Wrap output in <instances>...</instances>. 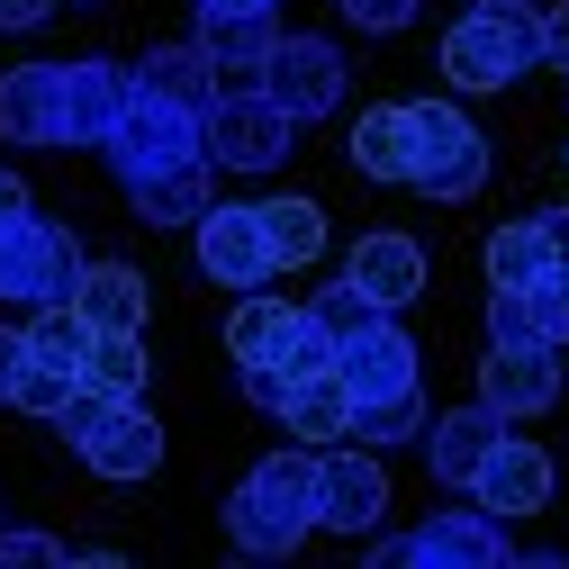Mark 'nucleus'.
I'll return each mask as SVG.
<instances>
[{"label": "nucleus", "mask_w": 569, "mask_h": 569, "mask_svg": "<svg viewBox=\"0 0 569 569\" xmlns=\"http://www.w3.org/2000/svg\"><path fill=\"white\" fill-rule=\"evenodd\" d=\"M73 308L91 317V335H146V271H127V262H82Z\"/></svg>", "instance_id": "412c9836"}, {"label": "nucleus", "mask_w": 569, "mask_h": 569, "mask_svg": "<svg viewBox=\"0 0 569 569\" xmlns=\"http://www.w3.org/2000/svg\"><path fill=\"white\" fill-rule=\"evenodd\" d=\"M290 326H299V308H290V299H262V290H244V308L227 317V352H236V362H271Z\"/></svg>", "instance_id": "cd10ccee"}, {"label": "nucleus", "mask_w": 569, "mask_h": 569, "mask_svg": "<svg viewBox=\"0 0 569 569\" xmlns=\"http://www.w3.org/2000/svg\"><path fill=\"white\" fill-rule=\"evenodd\" d=\"M236 389H244V398H253L262 416H280V407H290V389H299V380L280 371V362H236Z\"/></svg>", "instance_id": "f704fd0d"}, {"label": "nucleus", "mask_w": 569, "mask_h": 569, "mask_svg": "<svg viewBox=\"0 0 569 569\" xmlns=\"http://www.w3.org/2000/svg\"><path fill=\"white\" fill-rule=\"evenodd\" d=\"M28 352H37V362H54V371H82V352H91V317L73 308V299H54V308H37L28 326Z\"/></svg>", "instance_id": "c756f323"}, {"label": "nucleus", "mask_w": 569, "mask_h": 569, "mask_svg": "<svg viewBox=\"0 0 569 569\" xmlns=\"http://www.w3.org/2000/svg\"><path fill=\"white\" fill-rule=\"evenodd\" d=\"M335 10L362 28V37H398V28L416 19V0H335Z\"/></svg>", "instance_id": "e433bc0d"}, {"label": "nucleus", "mask_w": 569, "mask_h": 569, "mask_svg": "<svg viewBox=\"0 0 569 569\" xmlns=\"http://www.w3.org/2000/svg\"><path fill=\"white\" fill-rule=\"evenodd\" d=\"M308 317H317V326H326V335L343 343V335H362V326L380 317V299H362L352 280H335V290H317V299H308Z\"/></svg>", "instance_id": "2f4dec72"}, {"label": "nucleus", "mask_w": 569, "mask_h": 569, "mask_svg": "<svg viewBox=\"0 0 569 569\" xmlns=\"http://www.w3.org/2000/svg\"><path fill=\"white\" fill-rule=\"evenodd\" d=\"M82 380H91L100 398H146V335H91Z\"/></svg>", "instance_id": "c85d7f7f"}, {"label": "nucleus", "mask_w": 569, "mask_h": 569, "mask_svg": "<svg viewBox=\"0 0 569 569\" xmlns=\"http://www.w3.org/2000/svg\"><path fill=\"white\" fill-rule=\"evenodd\" d=\"M19 362H28V335L0 326V407H10V389H19Z\"/></svg>", "instance_id": "58836bf2"}, {"label": "nucleus", "mask_w": 569, "mask_h": 569, "mask_svg": "<svg viewBox=\"0 0 569 569\" xmlns=\"http://www.w3.org/2000/svg\"><path fill=\"white\" fill-rule=\"evenodd\" d=\"M371 560H380V569H398V560H435V569H497V560H516V542H507V516H488L479 497H470V507H435L416 533H380V542H371Z\"/></svg>", "instance_id": "20e7f679"}, {"label": "nucleus", "mask_w": 569, "mask_h": 569, "mask_svg": "<svg viewBox=\"0 0 569 569\" xmlns=\"http://www.w3.org/2000/svg\"><path fill=\"white\" fill-rule=\"evenodd\" d=\"M73 389H82V371H54V362H37V352H28V362H19V389H10V407H28V416H63V407H73Z\"/></svg>", "instance_id": "7c9ffc66"}, {"label": "nucleus", "mask_w": 569, "mask_h": 569, "mask_svg": "<svg viewBox=\"0 0 569 569\" xmlns=\"http://www.w3.org/2000/svg\"><path fill=\"white\" fill-rule=\"evenodd\" d=\"M507 443V416H497L488 398H470V407H452V416H425V461H435V479L443 488H461L470 497V479H479V461Z\"/></svg>", "instance_id": "ddd939ff"}, {"label": "nucleus", "mask_w": 569, "mask_h": 569, "mask_svg": "<svg viewBox=\"0 0 569 569\" xmlns=\"http://www.w3.org/2000/svg\"><path fill=\"white\" fill-rule=\"evenodd\" d=\"M488 343H542V326H533V299H525V290H488Z\"/></svg>", "instance_id": "72a5a7b5"}, {"label": "nucleus", "mask_w": 569, "mask_h": 569, "mask_svg": "<svg viewBox=\"0 0 569 569\" xmlns=\"http://www.w3.org/2000/svg\"><path fill=\"white\" fill-rule=\"evenodd\" d=\"M73 443H82V461H91L100 479H154V461H163V435H154L146 398H109Z\"/></svg>", "instance_id": "9b49d317"}, {"label": "nucleus", "mask_w": 569, "mask_h": 569, "mask_svg": "<svg viewBox=\"0 0 569 569\" xmlns=\"http://www.w3.org/2000/svg\"><path fill=\"white\" fill-rule=\"evenodd\" d=\"M525 299H533V326H542V343L560 352V343H569V262H551V271L533 280Z\"/></svg>", "instance_id": "473e14b6"}, {"label": "nucleus", "mask_w": 569, "mask_h": 569, "mask_svg": "<svg viewBox=\"0 0 569 569\" xmlns=\"http://www.w3.org/2000/svg\"><path fill=\"white\" fill-rule=\"evenodd\" d=\"M407 435H425V380H407V389H389V398H352V435L343 443H407Z\"/></svg>", "instance_id": "bb28decb"}, {"label": "nucleus", "mask_w": 569, "mask_h": 569, "mask_svg": "<svg viewBox=\"0 0 569 569\" xmlns=\"http://www.w3.org/2000/svg\"><path fill=\"white\" fill-rule=\"evenodd\" d=\"M136 91L181 100V109H208V100H218V63L199 54V37H190V46H154L146 63H136Z\"/></svg>", "instance_id": "b1692460"}, {"label": "nucleus", "mask_w": 569, "mask_h": 569, "mask_svg": "<svg viewBox=\"0 0 569 569\" xmlns=\"http://www.w3.org/2000/svg\"><path fill=\"white\" fill-rule=\"evenodd\" d=\"M262 244L280 271H308L326 253V208L317 199H262Z\"/></svg>", "instance_id": "393cba45"}, {"label": "nucleus", "mask_w": 569, "mask_h": 569, "mask_svg": "<svg viewBox=\"0 0 569 569\" xmlns=\"http://www.w3.org/2000/svg\"><path fill=\"white\" fill-rule=\"evenodd\" d=\"M199 10H271V0H199Z\"/></svg>", "instance_id": "37998d69"}, {"label": "nucleus", "mask_w": 569, "mask_h": 569, "mask_svg": "<svg viewBox=\"0 0 569 569\" xmlns=\"http://www.w3.org/2000/svg\"><path fill=\"white\" fill-rule=\"evenodd\" d=\"M271 46H280V19H271V10H199V54L218 63V73L262 82Z\"/></svg>", "instance_id": "6ab92c4d"}, {"label": "nucleus", "mask_w": 569, "mask_h": 569, "mask_svg": "<svg viewBox=\"0 0 569 569\" xmlns=\"http://www.w3.org/2000/svg\"><path fill=\"white\" fill-rule=\"evenodd\" d=\"M407 163H416V118H407V100H380V109L352 118V172H362V181H407Z\"/></svg>", "instance_id": "4be33fe9"}, {"label": "nucleus", "mask_w": 569, "mask_h": 569, "mask_svg": "<svg viewBox=\"0 0 569 569\" xmlns=\"http://www.w3.org/2000/svg\"><path fill=\"white\" fill-rule=\"evenodd\" d=\"M0 136L10 146H63V63L0 73Z\"/></svg>", "instance_id": "f3484780"}, {"label": "nucleus", "mask_w": 569, "mask_h": 569, "mask_svg": "<svg viewBox=\"0 0 569 569\" xmlns=\"http://www.w3.org/2000/svg\"><path fill=\"white\" fill-rule=\"evenodd\" d=\"M542 271H551V236H542V218H516V227L488 236V290H533Z\"/></svg>", "instance_id": "a878e982"}, {"label": "nucleus", "mask_w": 569, "mask_h": 569, "mask_svg": "<svg viewBox=\"0 0 569 569\" xmlns=\"http://www.w3.org/2000/svg\"><path fill=\"white\" fill-rule=\"evenodd\" d=\"M82 262H91V253H82L73 227L19 218V227H0V299H10V308H54V299H73Z\"/></svg>", "instance_id": "39448f33"}, {"label": "nucleus", "mask_w": 569, "mask_h": 569, "mask_svg": "<svg viewBox=\"0 0 569 569\" xmlns=\"http://www.w3.org/2000/svg\"><path fill=\"white\" fill-rule=\"evenodd\" d=\"M542 236H551V262H569V208H542Z\"/></svg>", "instance_id": "79ce46f5"}, {"label": "nucleus", "mask_w": 569, "mask_h": 569, "mask_svg": "<svg viewBox=\"0 0 569 569\" xmlns=\"http://www.w3.org/2000/svg\"><path fill=\"white\" fill-rule=\"evenodd\" d=\"M136 100V73H118V63H63V146H109L118 118Z\"/></svg>", "instance_id": "2eb2a0df"}, {"label": "nucleus", "mask_w": 569, "mask_h": 569, "mask_svg": "<svg viewBox=\"0 0 569 569\" xmlns=\"http://www.w3.org/2000/svg\"><path fill=\"white\" fill-rule=\"evenodd\" d=\"M54 560H73L54 533H10L0 525V569H54Z\"/></svg>", "instance_id": "c9c22d12"}, {"label": "nucleus", "mask_w": 569, "mask_h": 569, "mask_svg": "<svg viewBox=\"0 0 569 569\" xmlns=\"http://www.w3.org/2000/svg\"><path fill=\"white\" fill-rule=\"evenodd\" d=\"M317 533V452L290 443L244 470V488L227 497V542L244 560H290L299 542Z\"/></svg>", "instance_id": "f257e3e1"}, {"label": "nucleus", "mask_w": 569, "mask_h": 569, "mask_svg": "<svg viewBox=\"0 0 569 569\" xmlns=\"http://www.w3.org/2000/svg\"><path fill=\"white\" fill-rule=\"evenodd\" d=\"M343 280L362 299H380V308H407L416 290H425V253H416V236H398V227H380V236H362L343 253Z\"/></svg>", "instance_id": "a211bd4d"}, {"label": "nucleus", "mask_w": 569, "mask_h": 569, "mask_svg": "<svg viewBox=\"0 0 569 569\" xmlns=\"http://www.w3.org/2000/svg\"><path fill=\"white\" fill-rule=\"evenodd\" d=\"M262 91L290 109L299 127L326 118V109L343 100V54H335V37H280L271 63H262Z\"/></svg>", "instance_id": "1a4fd4ad"}, {"label": "nucleus", "mask_w": 569, "mask_h": 569, "mask_svg": "<svg viewBox=\"0 0 569 569\" xmlns=\"http://www.w3.org/2000/svg\"><path fill=\"white\" fill-rule=\"evenodd\" d=\"M533 63H542V10H525V0H470L443 28V82L452 91H507Z\"/></svg>", "instance_id": "f03ea898"}, {"label": "nucleus", "mask_w": 569, "mask_h": 569, "mask_svg": "<svg viewBox=\"0 0 569 569\" xmlns=\"http://www.w3.org/2000/svg\"><path fill=\"white\" fill-rule=\"evenodd\" d=\"M46 10H54V0H0V28H37Z\"/></svg>", "instance_id": "a19ab883"}, {"label": "nucleus", "mask_w": 569, "mask_h": 569, "mask_svg": "<svg viewBox=\"0 0 569 569\" xmlns=\"http://www.w3.org/2000/svg\"><path fill=\"white\" fill-rule=\"evenodd\" d=\"M470 497H479L488 516H507V525H516V516H533V507H551V452H542V443H525V435H507V443L479 461Z\"/></svg>", "instance_id": "dca6fc26"}, {"label": "nucleus", "mask_w": 569, "mask_h": 569, "mask_svg": "<svg viewBox=\"0 0 569 569\" xmlns=\"http://www.w3.org/2000/svg\"><path fill=\"white\" fill-rule=\"evenodd\" d=\"M407 118H416V163H407V181H416L425 199H470V190L488 181V136H479L452 100H407Z\"/></svg>", "instance_id": "423d86ee"}, {"label": "nucleus", "mask_w": 569, "mask_h": 569, "mask_svg": "<svg viewBox=\"0 0 569 569\" xmlns=\"http://www.w3.org/2000/svg\"><path fill=\"white\" fill-rule=\"evenodd\" d=\"M127 199H136V218H146V227H199L208 208H218V172H208V154H199V163L127 181Z\"/></svg>", "instance_id": "aec40b11"}, {"label": "nucleus", "mask_w": 569, "mask_h": 569, "mask_svg": "<svg viewBox=\"0 0 569 569\" xmlns=\"http://www.w3.org/2000/svg\"><path fill=\"white\" fill-rule=\"evenodd\" d=\"M100 154H109V172H118V181H146V172L199 163V154H208V146H199V109L136 91V100H127V118H118V136H109Z\"/></svg>", "instance_id": "0eeeda50"}, {"label": "nucleus", "mask_w": 569, "mask_h": 569, "mask_svg": "<svg viewBox=\"0 0 569 569\" xmlns=\"http://www.w3.org/2000/svg\"><path fill=\"white\" fill-rule=\"evenodd\" d=\"M199 271L218 280V290H271V244H262V208H208L199 218Z\"/></svg>", "instance_id": "9d476101"}, {"label": "nucleus", "mask_w": 569, "mask_h": 569, "mask_svg": "<svg viewBox=\"0 0 569 569\" xmlns=\"http://www.w3.org/2000/svg\"><path fill=\"white\" fill-rule=\"evenodd\" d=\"M19 218H28V181L0 172V227H19Z\"/></svg>", "instance_id": "ea45409f"}, {"label": "nucleus", "mask_w": 569, "mask_h": 569, "mask_svg": "<svg viewBox=\"0 0 569 569\" xmlns=\"http://www.w3.org/2000/svg\"><path fill=\"white\" fill-rule=\"evenodd\" d=\"M290 136H299V118L280 109L262 82H227L218 100L199 109V146H208V163H227V172H271L280 154H290Z\"/></svg>", "instance_id": "7ed1b4c3"}, {"label": "nucleus", "mask_w": 569, "mask_h": 569, "mask_svg": "<svg viewBox=\"0 0 569 569\" xmlns=\"http://www.w3.org/2000/svg\"><path fill=\"white\" fill-rule=\"evenodd\" d=\"M280 425H290V443L326 452V443H343V435H352V389H343L335 371H308V380L290 389V407H280Z\"/></svg>", "instance_id": "5701e85b"}, {"label": "nucleus", "mask_w": 569, "mask_h": 569, "mask_svg": "<svg viewBox=\"0 0 569 569\" xmlns=\"http://www.w3.org/2000/svg\"><path fill=\"white\" fill-rule=\"evenodd\" d=\"M335 380H343L352 398H389V389L416 380V335L398 326V308H380L362 335H343V343H335Z\"/></svg>", "instance_id": "f8f14e48"}, {"label": "nucleus", "mask_w": 569, "mask_h": 569, "mask_svg": "<svg viewBox=\"0 0 569 569\" xmlns=\"http://www.w3.org/2000/svg\"><path fill=\"white\" fill-rule=\"evenodd\" d=\"M479 398L497 416H542L560 398V362H551V343H488V362H479Z\"/></svg>", "instance_id": "4468645a"}, {"label": "nucleus", "mask_w": 569, "mask_h": 569, "mask_svg": "<svg viewBox=\"0 0 569 569\" xmlns=\"http://www.w3.org/2000/svg\"><path fill=\"white\" fill-rule=\"evenodd\" d=\"M82 10H100V0H82Z\"/></svg>", "instance_id": "c03bdc74"}, {"label": "nucleus", "mask_w": 569, "mask_h": 569, "mask_svg": "<svg viewBox=\"0 0 569 569\" xmlns=\"http://www.w3.org/2000/svg\"><path fill=\"white\" fill-rule=\"evenodd\" d=\"M389 516V470L371 461V443H326L317 452V525L362 542Z\"/></svg>", "instance_id": "6e6552de"}, {"label": "nucleus", "mask_w": 569, "mask_h": 569, "mask_svg": "<svg viewBox=\"0 0 569 569\" xmlns=\"http://www.w3.org/2000/svg\"><path fill=\"white\" fill-rule=\"evenodd\" d=\"M542 63H551V73H569V0H560V10H542Z\"/></svg>", "instance_id": "4c0bfd02"}]
</instances>
